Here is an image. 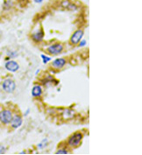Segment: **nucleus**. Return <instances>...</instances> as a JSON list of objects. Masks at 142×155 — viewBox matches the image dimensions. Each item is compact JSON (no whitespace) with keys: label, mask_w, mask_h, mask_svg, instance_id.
Returning <instances> with one entry per match:
<instances>
[{"label":"nucleus","mask_w":142,"mask_h":155,"mask_svg":"<svg viewBox=\"0 0 142 155\" xmlns=\"http://www.w3.org/2000/svg\"><path fill=\"white\" fill-rule=\"evenodd\" d=\"M83 138V136L81 132H76L69 137V138L68 140V144L71 147H77L81 144Z\"/></svg>","instance_id":"obj_1"},{"label":"nucleus","mask_w":142,"mask_h":155,"mask_svg":"<svg viewBox=\"0 0 142 155\" xmlns=\"http://www.w3.org/2000/svg\"><path fill=\"white\" fill-rule=\"evenodd\" d=\"M12 112L8 109H4L0 111V122L3 125H9L12 118Z\"/></svg>","instance_id":"obj_2"},{"label":"nucleus","mask_w":142,"mask_h":155,"mask_svg":"<svg viewBox=\"0 0 142 155\" xmlns=\"http://www.w3.org/2000/svg\"><path fill=\"white\" fill-rule=\"evenodd\" d=\"M3 90L7 93H12L16 89V83L12 79H6L2 83Z\"/></svg>","instance_id":"obj_3"},{"label":"nucleus","mask_w":142,"mask_h":155,"mask_svg":"<svg viewBox=\"0 0 142 155\" xmlns=\"http://www.w3.org/2000/svg\"><path fill=\"white\" fill-rule=\"evenodd\" d=\"M83 30H77V31H76L73 34H72V36H71V38H70V43L72 44V45H78V43L81 41V40H82V38L83 37Z\"/></svg>","instance_id":"obj_4"},{"label":"nucleus","mask_w":142,"mask_h":155,"mask_svg":"<svg viewBox=\"0 0 142 155\" xmlns=\"http://www.w3.org/2000/svg\"><path fill=\"white\" fill-rule=\"evenodd\" d=\"M63 51V46L62 44L61 43H55V44H53L52 46H50L48 48V52L50 54H61V52Z\"/></svg>","instance_id":"obj_5"},{"label":"nucleus","mask_w":142,"mask_h":155,"mask_svg":"<svg viewBox=\"0 0 142 155\" xmlns=\"http://www.w3.org/2000/svg\"><path fill=\"white\" fill-rule=\"evenodd\" d=\"M22 123H23V119H22V117L19 115H14L12 116V118L11 120V126L12 128L13 129H18L19 127H20L22 125Z\"/></svg>","instance_id":"obj_6"},{"label":"nucleus","mask_w":142,"mask_h":155,"mask_svg":"<svg viewBox=\"0 0 142 155\" xmlns=\"http://www.w3.org/2000/svg\"><path fill=\"white\" fill-rule=\"evenodd\" d=\"M5 67L9 72H12V73L17 72L19 69V65L18 64V62H16L13 60H10V61H6Z\"/></svg>","instance_id":"obj_7"},{"label":"nucleus","mask_w":142,"mask_h":155,"mask_svg":"<svg viewBox=\"0 0 142 155\" xmlns=\"http://www.w3.org/2000/svg\"><path fill=\"white\" fill-rule=\"evenodd\" d=\"M43 38H44V32L41 29L33 32L32 34V39L35 42H41L43 41Z\"/></svg>","instance_id":"obj_8"},{"label":"nucleus","mask_w":142,"mask_h":155,"mask_svg":"<svg viewBox=\"0 0 142 155\" xmlns=\"http://www.w3.org/2000/svg\"><path fill=\"white\" fill-rule=\"evenodd\" d=\"M66 63H67V61L64 58H58L52 62V67L54 68L60 69V68H62L66 65Z\"/></svg>","instance_id":"obj_9"},{"label":"nucleus","mask_w":142,"mask_h":155,"mask_svg":"<svg viewBox=\"0 0 142 155\" xmlns=\"http://www.w3.org/2000/svg\"><path fill=\"white\" fill-rule=\"evenodd\" d=\"M42 94V88L40 85H35L32 90V96L33 97H39Z\"/></svg>","instance_id":"obj_10"},{"label":"nucleus","mask_w":142,"mask_h":155,"mask_svg":"<svg viewBox=\"0 0 142 155\" xmlns=\"http://www.w3.org/2000/svg\"><path fill=\"white\" fill-rule=\"evenodd\" d=\"M12 1H11V0H7V1L5 2L4 4V10H10L12 7Z\"/></svg>","instance_id":"obj_11"},{"label":"nucleus","mask_w":142,"mask_h":155,"mask_svg":"<svg viewBox=\"0 0 142 155\" xmlns=\"http://www.w3.org/2000/svg\"><path fill=\"white\" fill-rule=\"evenodd\" d=\"M7 55H8V58H15V57H17L18 53L15 51H10V52H8Z\"/></svg>","instance_id":"obj_12"},{"label":"nucleus","mask_w":142,"mask_h":155,"mask_svg":"<svg viewBox=\"0 0 142 155\" xmlns=\"http://www.w3.org/2000/svg\"><path fill=\"white\" fill-rule=\"evenodd\" d=\"M41 58L43 60V63L44 64H46V63H48V62H49L51 61V58L47 56V55H45V54H41Z\"/></svg>","instance_id":"obj_13"},{"label":"nucleus","mask_w":142,"mask_h":155,"mask_svg":"<svg viewBox=\"0 0 142 155\" xmlns=\"http://www.w3.org/2000/svg\"><path fill=\"white\" fill-rule=\"evenodd\" d=\"M67 9H68V10H70V11H77V6H76V5H74V4H69L68 5V8Z\"/></svg>","instance_id":"obj_14"},{"label":"nucleus","mask_w":142,"mask_h":155,"mask_svg":"<svg viewBox=\"0 0 142 155\" xmlns=\"http://www.w3.org/2000/svg\"><path fill=\"white\" fill-rule=\"evenodd\" d=\"M68 152L66 149H60V150H58V151L56 152L55 154L59 155V154H68Z\"/></svg>","instance_id":"obj_15"},{"label":"nucleus","mask_w":142,"mask_h":155,"mask_svg":"<svg viewBox=\"0 0 142 155\" xmlns=\"http://www.w3.org/2000/svg\"><path fill=\"white\" fill-rule=\"evenodd\" d=\"M47 144H48V139H44L42 142H41V143L38 145V147H39V148H43V147L46 146Z\"/></svg>","instance_id":"obj_16"},{"label":"nucleus","mask_w":142,"mask_h":155,"mask_svg":"<svg viewBox=\"0 0 142 155\" xmlns=\"http://www.w3.org/2000/svg\"><path fill=\"white\" fill-rule=\"evenodd\" d=\"M70 4V2L68 1V0H64V1L61 3V6L64 7V8H68V5Z\"/></svg>","instance_id":"obj_17"},{"label":"nucleus","mask_w":142,"mask_h":155,"mask_svg":"<svg viewBox=\"0 0 142 155\" xmlns=\"http://www.w3.org/2000/svg\"><path fill=\"white\" fill-rule=\"evenodd\" d=\"M86 44H87V41H86L85 40H83L82 41H80V42L78 43V45H79L80 48H83V47H85Z\"/></svg>","instance_id":"obj_18"},{"label":"nucleus","mask_w":142,"mask_h":155,"mask_svg":"<svg viewBox=\"0 0 142 155\" xmlns=\"http://www.w3.org/2000/svg\"><path fill=\"white\" fill-rule=\"evenodd\" d=\"M6 152V148L4 145H0V154H4Z\"/></svg>","instance_id":"obj_19"},{"label":"nucleus","mask_w":142,"mask_h":155,"mask_svg":"<svg viewBox=\"0 0 142 155\" xmlns=\"http://www.w3.org/2000/svg\"><path fill=\"white\" fill-rule=\"evenodd\" d=\"M34 2L40 4V3H42V2H43V0H34Z\"/></svg>","instance_id":"obj_20"},{"label":"nucleus","mask_w":142,"mask_h":155,"mask_svg":"<svg viewBox=\"0 0 142 155\" xmlns=\"http://www.w3.org/2000/svg\"><path fill=\"white\" fill-rule=\"evenodd\" d=\"M28 114H29V110H26V113H25V116H27Z\"/></svg>","instance_id":"obj_21"},{"label":"nucleus","mask_w":142,"mask_h":155,"mask_svg":"<svg viewBox=\"0 0 142 155\" xmlns=\"http://www.w3.org/2000/svg\"><path fill=\"white\" fill-rule=\"evenodd\" d=\"M19 1H20V2H25V1H26V0H19Z\"/></svg>","instance_id":"obj_22"},{"label":"nucleus","mask_w":142,"mask_h":155,"mask_svg":"<svg viewBox=\"0 0 142 155\" xmlns=\"http://www.w3.org/2000/svg\"><path fill=\"white\" fill-rule=\"evenodd\" d=\"M0 57H1V54H0Z\"/></svg>","instance_id":"obj_23"}]
</instances>
